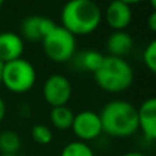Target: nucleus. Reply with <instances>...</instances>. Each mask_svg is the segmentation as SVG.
Instances as JSON below:
<instances>
[{
  "label": "nucleus",
  "mask_w": 156,
  "mask_h": 156,
  "mask_svg": "<svg viewBox=\"0 0 156 156\" xmlns=\"http://www.w3.org/2000/svg\"><path fill=\"white\" fill-rule=\"evenodd\" d=\"M101 19V8L93 0H67L60 11V26L76 37L94 33Z\"/></svg>",
  "instance_id": "1"
},
{
  "label": "nucleus",
  "mask_w": 156,
  "mask_h": 156,
  "mask_svg": "<svg viewBox=\"0 0 156 156\" xmlns=\"http://www.w3.org/2000/svg\"><path fill=\"white\" fill-rule=\"evenodd\" d=\"M43 51L49 60L55 63H66L74 56L77 49L76 36L63 26L56 25L41 41Z\"/></svg>",
  "instance_id": "5"
},
{
  "label": "nucleus",
  "mask_w": 156,
  "mask_h": 156,
  "mask_svg": "<svg viewBox=\"0 0 156 156\" xmlns=\"http://www.w3.org/2000/svg\"><path fill=\"white\" fill-rule=\"evenodd\" d=\"M71 130L78 138V141L88 143V141L96 140L103 133L101 119H100L99 112L85 110L76 114L73 125H71Z\"/></svg>",
  "instance_id": "7"
},
{
  "label": "nucleus",
  "mask_w": 156,
  "mask_h": 156,
  "mask_svg": "<svg viewBox=\"0 0 156 156\" xmlns=\"http://www.w3.org/2000/svg\"><path fill=\"white\" fill-rule=\"evenodd\" d=\"M74 115L70 107L67 105H60V107H54L49 111V121L52 126L58 130H69L71 129V125L74 121Z\"/></svg>",
  "instance_id": "13"
},
{
  "label": "nucleus",
  "mask_w": 156,
  "mask_h": 156,
  "mask_svg": "<svg viewBox=\"0 0 156 156\" xmlns=\"http://www.w3.org/2000/svg\"><path fill=\"white\" fill-rule=\"evenodd\" d=\"M21 149V137L12 130H5L0 133V154L16 155Z\"/></svg>",
  "instance_id": "15"
},
{
  "label": "nucleus",
  "mask_w": 156,
  "mask_h": 156,
  "mask_svg": "<svg viewBox=\"0 0 156 156\" xmlns=\"http://www.w3.org/2000/svg\"><path fill=\"white\" fill-rule=\"evenodd\" d=\"M33 156H36V155H33Z\"/></svg>",
  "instance_id": "28"
},
{
  "label": "nucleus",
  "mask_w": 156,
  "mask_h": 156,
  "mask_svg": "<svg viewBox=\"0 0 156 156\" xmlns=\"http://www.w3.org/2000/svg\"><path fill=\"white\" fill-rule=\"evenodd\" d=\"M147 23H148L149 29H151L154 33H156V11H152V12L149 14Z\"/></svg>",
  "instance_id": "19"
},
{
  "label": "nucleus",
  "mask_w": 156,
  "mask_h": 156,
  "mask_svg": "<svg viewBox=\"0 0 156 156\" xmlns=\"http://www.w3.org/2000/svg\"><path fill=\"white\" fill-rule=\"evenodd\" d=\"M3 65H4V63H3V62H0V85H2V73H3Z\"/></svg>",
  "instance_id": "23"
},
{
  "label": "nucleus",
  "mask_w": 156,
  "mask_h": 156,
  "mask_svg": "<svg viewBox=\"0 0 156 156\" xmlns=\"http://www.w3.org/2000/svg\"><path fill=\"white\" fill-rule=\"evenodd\" d=\"M99 115L103 133L110 137L126 138L138 132L137 107L127 100H111L104 104Z\"/></svg>",
  "instance_id": "2"
},
{
  "label": "nucleus",
  "mask_w": 156,
  "mask_h": 156,
  "mask_svg": "<svg viewBox=\"0 0 156 156\" xmlns=\"http://www.w3.org/2000/svg\"><path fill=\"white\" fill-rule=\"evenodd\" d=\"M3 3H4V0H0V8H2V5H3Z\"/></svg>",
  "instance_id": "25"
},
{
  "label": "nucleus",
  "mask_w": 156,
  "mask_h": 156,
  "mask_svg": "<svg viewBox=\"0 0 156 156\" xmlns=\"http://www.w3.org/2000/svg\"><path fill=\"white\" fill-rule=\"evenodd\" d=\"M0 156H16V155H2L0 154Z\"/></svg>",
  "instance_id": "26"
},
{
  "label": "nucleus",
  "mask_w": 156,
  "mask_h": 156,
  "mask_svg": "<svg viewBox=\"0 0 156 156\" xmlns=\"http://www.w3.org/2000/svg\"><path fill=\"white\" fill-rule=\"evenodd\" d=\"M121 2L126 3V4H129V5H133V4H138V3H143V2H145V0H121Z\"/></svg>",
  "instance_id": "22"
},
{
  "label": "nucleus",
  "mask_w": 156,
  "mask_h": 156,
  "mask_svg": "<svg viewBox=\"0 0 156 156\" xmlns=\"http://www.w3.org/2000/svg\"><path fill=\"white\" fill-rule=\"evenodd\" d=\"M138 130L147 140L156 141V96L145 99L137 107Z\"/></svg>",
  "instance_id": "10"
},
{
  "label": "nucleus",
  "mask_w": 156,
  "mask_h": 156,
  "mask_svg": "<svg viewBox=\"0 0 156 156\" xmlns=\"http://www.w3.org/2000/svg\"><path fill=\"white\" fill-rule=\"evenodd\" d=\"M143 63L145 67L156 76V38L149 41L143 51Z\"/></svg>",
  "instance_id": "18"
},
{
  "label": "nucleus",
  "mask_w": 156,
  "mask_h": 156,
  "mask_svg": "<svg viewBox=\"0 0 156 156\" xmlns=\"http://www.w3.org/2000/svg\"><path fill=\"white\" fill-rule=\"evenodd\" d=\"M25 51V41L21 34L14 32L0 33V62L7 63L22 58Z\"/></svg>",
  "instance_id": "11"
},
{
  "label": "nucleus",
  "mask_w": 156,
  "mask_h": 156,
  "mask_svg": "<svg viewBox=\"0 0 156 156\" xmlns=\"http://www.w3.org/2000/svg\"><path fill=\"white\" fill-rule=\"evenodd\" d=\"M149 3H151L152 8H154V11H156V0H149Z\"/></svg>",
  "instance_id": "24"
},
{
  "label": "nucleus",
  "mask_w": 156,
  "mask_h": 156,
  "mask_svg": "<svg viewBox=\"0 0 156 156\" xmlns=\"http://www.w3.org/2000/svg\"><path fill=\"white\" fill-rule=\"evenodd\" d=\"M56 22L49 16L44 15H30L22 21L21 23V37L23 41L38 43L56 26Z\"/></svg>",
  "instance_id": "8"
},
{
  "label": "nucleus",
  "mask_w": 156,
  "mask_h": 156,
  "mask_svg": "<svg viewBox=\"0 0 156 156\" xmlns=\"http://www.w3.org/2000/svg\"><path fill=\"white\" fill-rule=\"evenodd\" d=\"M60 156H94V152L86 143L77 140L66 144L60 151Z\"/></svg>",
  "instance_id": "16"
},
{
  "label": "nucleus",
  "mask_w": 156,
  "mask_h": 156,
  "mask_svg": "<svg viewBox=\"0 0 156 156\" xmlns=\"http://www.w3.org/2000/svg\"><path fill=\"white\" fill-rule=\"evenodd\" d=\"M32 138L36 144L38 145H48V144L52 143L54 140V133L52 130L49 129V126L47 125H43V123H37L32 127Z\"/></svg>",
  "instance_id": "17"
},
{
  "label": "nucleus",
  "mask_w": 156,
  "mask_h": 156,
  "mask_svg": "<svg viewBox=\"0 0 156 156\" xmlns=\"http://www.w3.org/2000/svg\"><path fill=\"white\" fill-rule=\"evenodd\" d=\"M36 81H37L36 67L23 58L3 65L2 85L11 93H26L36 85Z\"/></svg>",
  "instance_id": "4"
},
{
  "label": "nucleus",
  "mask_w": 156,
  "mask_h": 156,
  "mask_svg": "<svg viewBox=\"0 0 156 156\" xmlns=\"http://www.w3.org/2000/svg\"><path fill=\"white\" fill-rule=\"evenodd\" d=\"M104 58H105V55L101 54L100 51H96V49H85V51H82L78 55L77 66L80 69H82V70L94 74L99 70L100 66H101Z\"/></svg>",
  "instance_id": "14"
},
{
  "label": "nucleus",
  "mask_w": 156,
  "mask_h": 156,
  "mask_svg": "<svg viewBox=\"0 0 156 156\" xmlns=\"http://www.w3.org/2000/svg\"><path fill=\"white\" fill-rule=\"evenodd\" d=\"M5 112H7V107H5V101L3 100V97L0 96V122L4 119Z\"/></svg>",
  "instance_id": "20"
},
{
  "label": "nucleus",
  "mask_w": 156,
  "mask_h": 156,
  "mask_svg": "<svg viewBox=\"0 0 156 156\" xmlns=\"http://www.w3.org/2000/svg\"><path fill=\"white\" fill-rule=\"evenodd\" d=\"M93 78L101 90L107 93H121L133 85L134 70L126 59L107 55L99 70L93 74Z\"/></svg>",
  "instance_id": "3"
},
{
  "label": "nucleus",
  "mask_w": 156,
  "mask_h": 156,
  "mask_svg": "<svg viewBox=\"0 0 156 156\" xmlns=\"http://www.w3.org/2000/svg\"><path fill=\"white\" fill-rule=\"evenodd\" d=\"M73 96V85L67 77L62 74H51L43 85V97L48 105L60 107L67 105Z\"/></svg>",
  "instance_id": "6"
},
{
  "label": "nucleus",
  "mask_w": 156,
  "mask_h": 156,
  "mask_svg": "<svg viewBox=\"0 0 156 156\" xmlns=\"http://www.w3.org/2000/svg\"><path fill=\"white\" fill-rule=\"evenodd\" d=\"M93 2H96V3H97V2H104V0H93Z\"/></svg>",
  "instance_id": "27"
},
{
  "label": "nucleus",
  "mask_w": 156,
  "mask_h": 156,
  "mask_svg": "<svg viewBox=\"0 0 156 156\" xmlns=\"http://www.w3.org/2000/svg\"><path fill=\"white\" fill-rule=\"evenodd\" d=\"M134 41L133 37L126 32V30H118V32H112L107 38V51L110 54V56L115 58H123L126 55L130 54V51L133 49Z\"/></svg>",
  "instance_id": "12"
},
{
  "label": "nucleus",
  "mask_w": 156,
  "mask_h": 156,
  "mask_svg": "<svg viewBox=\"0 0 156 156\" xmlns=\"http://www.w3.org/2000/svg\"><path fill=\"white\" fill-rule=\"evenodd\" d=\"M104 19L114 32L126 30L133 21L132 5L121 0H111L104 11Z\"/></svg>",
  "instance_id": "9"
},
{
  "label": "nucleus",
  "mask_w": 156,
  "mask_h": 156,
  "mask_svg": "<svg viewBox=\"0 0 156 156\" xmlns=\"http://www.w3.org/2000/svg\"><path fill=\"white\" fill-rule=\"evenodd\" d=\"M121 156H147V155L143 154V152H138V151H129V152H126V154H123Z\"/></svg>",
  "instance_id": "21"
}]
</instances>
